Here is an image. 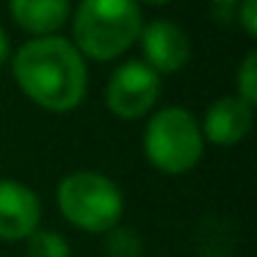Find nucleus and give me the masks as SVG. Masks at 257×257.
Masks as SVG:
<instances>
[{
  "mask_svg": "<svg viewBox=\"0 0 257 257\" xmlns=\"http://www.w3.org/2000/svg\"><path fill=\"white\" fill-rule=\"evenodd\" d=\"M14 80L28 100L47 111H72L83 102L89 72L78 47L61 36H36L14 53Z\"/></svg>",
  "mask_w": 257,
  "mask_h": 257,
  "instance_id": "1",
  "label": "nucleus"
},
{
  "mask_svg": "<svg viewBox=\"0 0 257 257\" xmlns=\"http://www.w3.org/2000/svg\"><path fill=\"white\" fill-rule=\"evenodd\" d=\"M144 28L136 0H80L72 17V45L80 56L113 61L139 42Z\"/></svg>",
  "mask_w": 257,
  "mask_h": 257,
  "instance_id": "2",
  "label": "nucleus"
},
{
  "mask_svg": "<svg viewBox=\"0 0 257 257\" xmlns=\"http://www.w3.org/2000/svg\"><path fill=\"white\" fill-rule=\"evenodd\" d=\"M58 207L72 227L86 232H108L124 210L122 191L100 172H72L58 185Z\"/></svg>",
  "mask_w": 257,
  "mask_h": 257,
  "instance_id": "3",
  "label": "nucleus"
},
{
  "mask_svg": "<svg viewBox=\"0 0 257 257\" xmlns=\"http://www.w3.org/2000/svg\"><path fill=\"white\" fill-rule=\"evenodd\" d=\"M205 139L194 113L180 105L158 111L144 130V155L155 169L166 174H183L199 163Z\"/></svg>",
  "mask_w": 257,
  "mask_h": 257,
  "instance_id": "4",
  "label": "nucleus"
},
{
  "mask_svg": "<svg viewBox=\"0 0 257 257\" xmlns=\"http://www.w3.org/2000/svg\"><path fill=\"white\" fill-rule=\"evenodd\" d=\"M161 97V75L141 58L116 67L105 89V102L119 119H141L152 111Z\"/></svg>",
  "mask_w": 257,
  "mask_h": 257,
  "instance_id": "5",
  "label": "nucleus"
},
{
  "mask_svg": "<svg viewBox=\"0 0 257 257\" xmlns=\"http://www.w3.org/2000/svg\"><path fill=\"white\" fill-rule=\"evenodd\" d=\"M144 64L161 72H180L191 58V39L180 25L169 20H152L139 34Z\"/></svg>",
  "mask_w": 257,
  "mask_h": 257,
  "instance_id": "6",
  "label": "nucleus"
},
{
  "mask_svg": "<svg viewBox=\"0 0 257 257\" xmlns=\"http://www.w3.org/2000/svg\"><path fill=\"white\" fill-rule=\"evenodd\" d=\"M42 202L28 185L17 180H0V238L20 240L39 229Z\"/></svg>",
  "mask_w": 257,
  "mask_h": 257,
  "instance_id": "7",
  "label": "nucleus"
},
{
  "mask_svg": "<svg viewBox=\"0 0 257 257\" xmlns=\"http://www.w3.org/2000/svg\"><path fill=\"white\" fill-rule=\"evenodd\" d=\"M251 124H254L251 105H246L240 97H221L207 108L199 130L202 139L213 141L218 147H232L249 136Z\"/></svg>",
  "mask_w": 257,
  "mask_h": 257,
  "instance_id": "8",
  "label": "nucleus"
},
{
  "mask_svg": "<svg viewBox=\"0 0 257 257\" xmlns=\"http://www.w3.org/2000/svg\"><path fill=\"white\" fill-rule=\"evenodd\" d=\"M14 23L34 36H56L69 20V0H9Z\"/></svg>",
  "mask_w": 257,
  "mask_h": 257,
  "instance_id": "9",
  "label": "nucleus"
},
{
  "mask_svg": "<svg viewBox=\"0 0 257 257\" xmlns=\"http://www.w3.org/2000/svg\"><path fill=\"white\" fill-rule=\"evenodd\" d=\"M28 257H69V246L61 235L36 229L28 235Z\"/></svg>",
  "mask_w": 257,
  "mask_h": 257,
  "instance_id": "10",
  "label": "nucleus"
},
{
  "mask_svg": "<svg viewBox=\"0 0 257 257\" xmlns=\"http://www.w3.org/2000/svg\"><path fill=\"white\" fill-rule=\"evenodd\" d=\"M238 97L254 108L257 102V53H249L238 69Z\"/></svg>",
  "mask_w": 257,
  "mask_h": 257,
  "instance_id": "11",
  "label": "nucleus"
},
{
  "mask_svg": "<svg viewBox=\"0 0 257 257\" xmlns=\"http://www.w3.org/2000/svg\"><path fill=\"white\" fill-rule=\"evenodd\" d=\"M108 232H111V238H108V251H111L113 257H139L141 243L130 229L113 227V229H108Z\"/></svg>",
  "mask_w": 257,
  "mask_h": 257,
  "instance_id": "12",
  "label": "nucleus"
},
{
  "mask_svg": "<svg viewBox=\"0 0 257 257\" xmlns=\"http://www.w3.org/2000/svg\"><path fill=\"white\" fill-rule=\"evenodd\" d=\"M238 23L243 25L246 36L257 34V0H238Z\"/></svg>",
  "mask_w": 257,
  "mask_h": 257,
  "instance_id": "13",
  "label": "nucleus"
},
{
  "mask_svg": "<svg viewBox=\"0 0 257 257\" xmlns=\"http://www.w3.org/2000/svg\"><path fill=\"white\" fill-rule=\"evenodd\" d=\"M9 53H12V45H9V34L0 28V64L9 58Z\"/></svg>",
  "mask_w": 257,
  "mask_h": 257,
  "instance_id": "14",
  "label": "nucleus"
},
{
  "mask_svg": "<svg viewBox=\"0 0 257 257\" xmlns=\"http://www.w3.org/2000/svg\"><path fill=\"white\" fill-rule=\"evenodd\" d=\"M210 3H216V6H235L238 0H210Z\"/></svg>",
  "mask_w": 257,
  "mask_h": 257,
  "instance_id": "15",
  "label": "nucleus"
},
{
  "mask_svg": "<svg viewBox=\"0 0 257 257\" xmlns=\"http://www.w3.org/2000/svg\"><path fill=\"white\" fill-rule=\"evenodd\" d=\"M144 3H150V6H163V3H172V0H144Z\"/></svg>",
  "mask_w": 257,
  "mask_h": 257,
  "instance_id": "16",
  "label": "nucleus"
}]
</instances>
